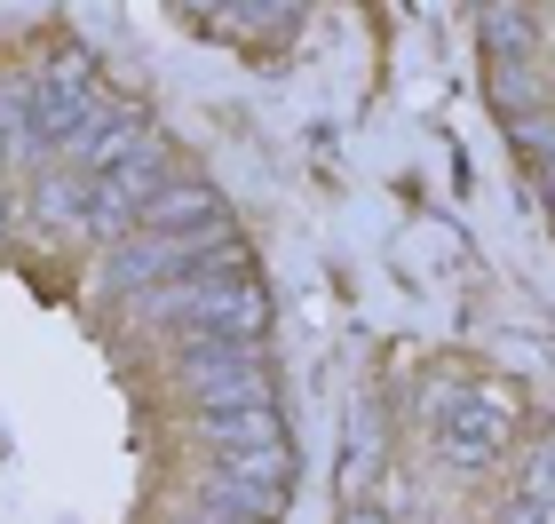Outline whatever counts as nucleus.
<instances>
[{
  "label": "nucleus",
  "mask_w": 555,
  "mask_h": 524,
  "mask_svg": "<svg viewBox=\"0 0 555 524\" xmlns=\"http://www.w3.org/2000/svg\"><path fill=\"white\" fill-rule=\"evenodd\" d=\"M191 501H215V509H238V516H262L278 524L294 501V461H286V445L278 453H215L207 469H198V493Z\"/></svg>",
  "instance_id": "nucleus-1"
},
{
  "label": "nucleus",
  "mask_w": 555,
  "mask_h": 524,
  "mask_svg": "<svg viewBox=\"0 0 555 524\" xmlns=\"http://www.w3.org/2000/svg\"><path fill=\"white\" fill-rule=\"evenodd\" d=\"M437 445H444V461H461V469H485L500 445H508V397H485V389H444L437 382Z\"/></svg>",
  "instance_id": "nucleus-2"
},
{
  "label": "nucleus",
  "mask_w": 555,
  "mask_h": 524,
  "mask_svg": "<svg viewBox=\"0 0 555 524\" xmlns=\"http://www.w3.org/2000/svg\"><path fill=\"white\" fill-rule=\"evenodd\" d=\"M191 430H198V445H215V453H278V445H286L278 406H191Z\"/></svg>",
  "instance_id": "nucleus-3"
},
{
  "label": "nucleus",
  "mask_w": 555,
  "mask_h": 524,
  "mask_svg": "<svg viewBox=\"0 0 555 524\" xmlns=\"http://www.w3.org/2000/svg\"><path fill=\"white\" fill-rule=\"evenodd\" d=\"M485 56L492 64H532L540 56V24L516 0H485Z\"/></svg>",
  "instance_id": "nucleus-4"
},
{
  "label": "nucleus",
  "mask_w": 555,
  "mask_h": 524,
  "mask_svg": "<svg viewBox=\"0 0 555 524\" xmlns=\"http://www.w3.org/2000/svg\"><path fill=\"white\" fill-rule=\"evenodd\" d=\"M492 104H500V119L532 112V104H540V88H532V64H492Z\"/></svg>",
  "instance_id": "nucleus-5"
},
{
  "label": "nucleus",
  "mask_w": 555,
  "mask_h": 524,
  "mask_svg": "<svg viewBox=\"0 0 555 524\" xmlns=\"http://www.w3.org/2000/svg\"><path fill=\"white\" fill-rule=\"evenodd\" d=\"M508 136H516V152H532V159H547V152H555V112H547V104H532V112H516V119H508Z\"/></svg>",
  "instance_id": "nucleus-6"
},
{
  "label": "nucleus",
  "mask_w": 555,
  "mask_h": 524,
  "mask_svg": "<svg viewBox=\"0 0 555 524\" xmlns=\"http://www.w3.org/2000/svg\"><path fill=\"white\" fill-rule=\"evenodd\" d=\"M524 501H555V445H540V453H532V469H524Z\"/></svg>",
  "instance_id": "nucleus-7"
},
{
  "label": "nucleus",
  "mask_w": 555,
  "mask_h": 524,
  "mask_svg": "<svg viewBox=\"0 0 555 524\" xmlns=\"http://www.w3.org/2000/svg\"><path fill=\"white\" fill-rule=\"evenodd\" d=\"M500 524H555V501H524V493H516V501L500 509Z\"/></svg>",
  "instance_id": "nucleus-8"
},
{
  "label": "nucleus",
  "mask_w": 555,
  "mask_h": 524,
  "mask_svg": "<svg viewBox=\"0 0 555 524\" xmlns=\"http://www.w3.org/2000/svg\"><path fill=\"white\" fill-rule=\"evenodd\" d=\"M341 524H389V516H382V509H349Z\"/></svg>",
  "instance_id": "nucleus-9"
},
{
  "label": "nucleus",
  "mask_w": 555,
  "mask_h": 524,
  "mask_svg": "<svg viewBox=\"0 0 555 524\" xmlns=\"http://www.w3.org/2000/svg\"><path fill=\"white\" fill-rule=\"evenodd\" d=\"M516 9H532V16H547V9H555V0H516Z\"/></svg>",
  "instance_id": "nucleus-10"
},
{
  "label": "nucleus",
  "mask_w": 555,
  "mask_h": 524,
  "mask_svg": "<svg viewBox=\"0 0 555 524\" xmlns=\"http://www.w3.org/2000/svg\"><path fill=\"white\" fill-rule=\"evenodd\" d=\"M547 199H555V152H547Z\"/></svg>",
  "instance_id": "nucleus-11"
}]
</instances>
